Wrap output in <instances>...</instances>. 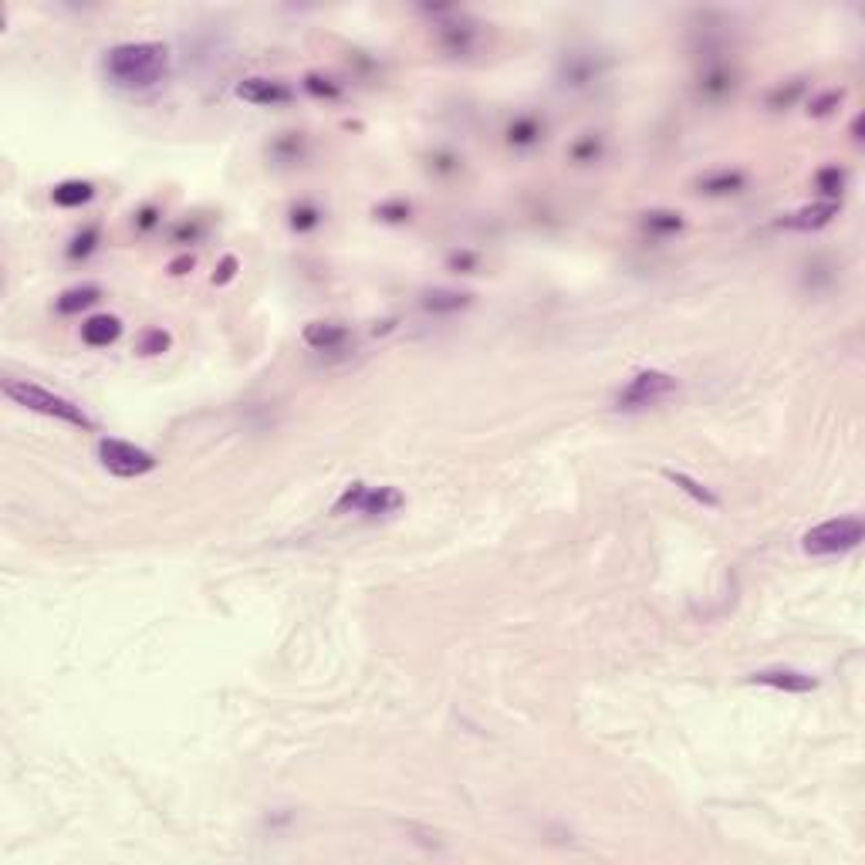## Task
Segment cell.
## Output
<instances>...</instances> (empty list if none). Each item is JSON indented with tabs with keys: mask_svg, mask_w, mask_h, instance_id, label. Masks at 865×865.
<instances>
[{
	"mask_svg": "<svg viewBox=\"0 0 865 865\" xmlns=\"http://www.w3.org/2000/svg\"><path fill=\"white\" fill-rule=\"evenodd\" d=\"M410 203H402V200H396V203H382V207H376V217H382V220H392V223H402V220H410Z\"/></svg>",
	"mask_w": 865,
	"mask_h": 865,
	"instance_id": "cell-31",
	"label": "cell"
},
{
	"mask_svg": "<svg viewBox=\"0 0 865 865\" xmlns=\"http://www.w3.org/2000/svg\"><path fill=\"white\" fill-rule=\"evenodd\" d=\"M366 487L368 484H362V480L348 484V487L342 490V497L335 500L332 514H358V504H362V497H366Z\"/></svg>",
	"mask_w": 865,
	"mask_h": 865,
	"instance_id": "cell-27",
	"label": "cell"
},
{
	"mask_svg": "<svg viewBox=\"0 0 865 865\" xmlns=\"http://www.w3.org/2000/svg\"><path fill=\"white\" fill-rule=\"evenodd\" d=\"M119 335H123V322L115 315H91L81 322V342L89 348H109L119 342Z\"/></svg>",
	"mask_w": 865,
	"mask_h": 865,
	"instance_id": "cell-13",
	"label": "cell"
},
{
	"mask_svg": "<svg viewBox=\"0 0 865 865\" xmlns=\"http://www.w3.org/2000/svg\"><path fill=\"white\" fill-rule=\"evenodd\" d=\"M450 267H456L460 274H470V267H477V254H454L450 257Z\"/></svg>",
	"mask_w": 865,
	"mask_h": 865,
	"instance_id": "cell-34",
	"label": "cell"
},
{
	"mask_svg": "<svg viewBox=\"0 0 865 865\" xmlns=\"http://www.w3.org/2000/svg\"><path fill=\"white\" fill-rule=\"evenodd\" d=\"M838 213H842V203L838 200H821V203H811V207H801V210L788 213V217L781 220V227H791V230H821V227H828Z\"/></svg>",
	"mask_w": 865,
	"mask_h": 865,
	"instance_id": "cell-10",
	"label": "cell"
},
{
	"mask_svg": "<svg viewBox=\"0 0 865 865\" xmlns=\"http://www.w3.org/2000/svg\"><path fill=\"white\" fill-rule=\"evenodd\" d=\"M842 99H845L842 89L821 91V95H815V99L808 101V115H815V119H821V115H832V112L842 105Z\"/></svg>",
	"mask_w": 865,
	"mask_h": 865,
	"instance_id": "cell-28",
	"label": "cell"
},
{
	"mask_svg": "<svg viewBox=\"0 0 865 865\" xmlns=\"http://www.w3.org/2000/svg\"><path fill=\"white\" fill-rule=\"evenodd\" d=\"M679 389V379L663 372V368H639L625 386L615 392V410L619 412H643L649 406H659Z\"/></svg>",
	"mask_w": 865,
	"mask_h": 865,
	"instance_id": "cell-4",
	"label": "cell"
},
{
	"mask_svg": "<svg viewBox=\"0 0 865 865\" xmlns=\"http://www.w3.org/2000/svg\"><path fill=\"white\" fill-rule=\"evenodd\" d=\"M99 460L112 477H123V480L145 477V474H153L155 466H159V460H155L149 450L129 443V440H119V436H101Z\"/></svg>",
	"mask_w": 865,
	"mask_h": 865,
	"instance_id": "cell-5",
	"label": "cell"
},
{
	"mask_svg": "<svg viewBox=\"0 0 865 865\" xmlns=\"http://www.w3.org/2000/svg\"><path fill=\"white\" fill-rule=\"evenodd\" d=\"M169 345H173V335H169L166 328H145V332L139 335L135 348H139V356L153 358V356H163Z\"/></svg>",
	"mask_w": 865,
	"mask_h": 865,
	"instance_id": "cell-25",
	"label": "cell"
},
{
	"mask_svg": "<svg viewBox=\"0 0 865 865\" xmlns=\"http://www.w3.org/2000/svg\"><path fill=\"white\" fill-rule=\"evenodd\" d=\"M639 227H643L649 237H673V233H679L687 227V220H683L679 210H646L643 217H639Z\"/></svg>",
	"mask_w": 865,
	"mask_h": 865,
	"instance_id": "cell-20",
	"label": "cell"
},
{
	"mask_svg": "<svg viewBox=\"0 0 865 865\" xmlns=\"http://www.w3.org/2000/svg\"><path fill=\"white\" fill-rule=\"evenodd\" d=\"M561 78H565L561 85H568V89H585V85H592L599 78V65H595L592 55H568Z\"/></svg>",
	"mask_w": 865,
	"mask_h": 865,
	"instance_id": "cell-19",
	"label": "cell"
},
{
	"mask_svg": "<svg viewBox=\"0 0 865 865\" xmlns=\"http://www.w3.org/2000/svg\"><path fill=\"white\" fill-rule=\"evenodd\" d=\"M304 91H311L315 99H338V85H335L332 78H325V75H304Z\"/></svg>",
	"mask_w": 865,
	"mask_h": 865,
	"instance_id": "cell-29",
	"label": "cell"
},
{
	"mask_svg": "<svg viewBox=\"0 0 865 865\" xmlns=\"http://www.w3.org/2000/svg\"><path fill=\"white\" fill-rule=\"evenodd\" d=\"M99 298H101L99 284H75V288H68V291H61V294H58L55 311H58V315H65V318H71V315L89 311Z\"/></svg>",
	"mask_w": 865,
	"mask_h": 865,
	"instance_id": "cell-16",
	"label": "cell"
},
{
	"mask_svg": "<svg viewBox=\"0 0 865 865\" xmlns=\"http://www.w3.org/2000/svg\"><path fill=\"white\" fill-rule=\"evenodd\" d=\"M155 217H159V210H155V207H143V210L135 213V227H139V230H153L155 223H159Z\"/></svg>",
	"mask_w": 865,
	"mask_h": 865,
	"instance_id": "cell-33",
	"label": "cell"
},
{
	"mask_svg": "<svg viewBox=\"0 0 865 865\" xmlns=\"http://www.w3.org/2000/svg\"><path fill=\"white\" fill-rule=\"evenodd\" d=\"M733 89H737V71H733L731 65L710 61V65L703 68V75H699V95L707 101H723L727 95H733Z\"/></svg>",
	"mask_w": 865,
	"mask_h": 865,
	"instance_id": "cell-11",
	"label": "cell"
},
{
	"mask_svg": "<svg viewBox=\"0 0 865 865\" xmlns=\"http://www.w3.org/2000/svg\"><path fill=\"white\" fill-rule=\"evenodd\" d=\"M406 504L402 490L396 487H366V497L358 504V514L362 518H389Z\"/></svg>",
	"mask_w": 865,
	"mask_h": 865,
	"instance_id": "cell-14",
	"label": "cell"
},
{
	"mask_svg": "<svg viewBox=\"0 0 865 865\" xmlns=\"http://www.w3.org/2000/svg\"><path fill=\"white\" fill-rule=\"evenodd\" d=\"M599 153H602V139H595L592 133L571 145V159H575V163H595Z\"/></svg>",
	"mask_w": 865,
	"mask_h": 865,
	"instance_id": "cell-30",
	"label": "cell"
},
{
	"mask_svg": "<svg viewBox=\"0 0 865 865\" xmlns=\"http://www.w3.org/2000/svg\"><path fill=\"white\" fill-rule=\"evenodd\" d=\"M322 220H325V213L315 207V203H308V200H301V203H294L291 207V230H298V233H311L315 227H322Z\"/></svg>",
	"mask_w": 865,
	"mask_h": 865,
	"instance_id": "cell-24",
	"label": "cell"
},
{
	"mask_svg": "<svg viewBox=\"0 0 865 865\" xmlns=\"http://www.w3.org/2000/svg\"><path fill=\"white\" fill-rule=\"evenodd\" d=\"M446 14H450V21L436 24V41H440V48L454 58L470 55L480 41V31H477L480 24L470 21L466 14H456V11H446Z\"/></svg>",
	"mask_w": 865,
	"mask_h": 865,
	"instance_id": "cell-6",
	"label": "cell"
},
{
	"mask_svg": "<svg viewBox=\"0 0 865 865\" xmlns=\"http://www.w3.org/2000/svg\"><path fill=\"white\" fill-rule=\"evenodd\" d=\"M470 301H474V294L470 291H456V288H432L426 291L420 298L422 311H430V315H456V311L470 308Z\"/></svg>",
	"mask_w": 865,
	"mask_h": 865,
	"instance_id": "cell-15",
	"label": "cell"
},
{
	"mask_svg": "<svg viewBox=\"0 0 865 865\" xmlns=\"http://www.w3.org/2000/svg\"><path fill=\"white\" fill-rule=\"evenodd\" d=\"M541 135H544V125L538 115H518V119L507 125V143L514 145V149H531V145L541 143Z\"/></svg>",
	"mask_w": 865,
	"mask_h": 865,
	"instance_id": "cell-21",
	"label": "cell"
},
{
	"mask_svg": "<svg viewBox=\"0 0 865 865\" xmlns=\"http://www.w3.org/2000/svg\"><path fill=\"white\" fill-rule=\"evenodd\" d=\"M95 197V183L89 179H65L51 189V203L61 207V210H75V207H85V203Z\"/></svg>",
	"mask_w": 865,
	"mask_h": 865,
	"instance_id": "cell-18",
	"label": "cell"
},
{
	"mask_svg": "<svg viewBox=\"0 0 865 865\" xmlns=\"http://www.w3.org/2000/svg\"><path fill=\"white\" fill-rule=\"evenodd\" d=\"M301 338H304V345L315 348V352H342L345 345H348V338H352V332H348L342 322H311L304 325Z\"/></svg>",
	"mask_w": 865,
	"mask_h": 865,
	"instance_id": "cell-9",
	"label": "cell"
},
{
	"mask_svg": "<svg viewBox=\"0 0 865 865\" xmlns=\"http://www.w3.org/2000/svg\"><path fill=\"white\" fill-rule=\"evenodd\" d=\"M4 396L17 406L31 412H41L48 420L68 422V426H78V430H95V420L81 410L78 402H71L68 396H58L51 389L37 386V382H27V379H4Z\"/></svg>",
	"mask_w": 865,
	"mask_h": 865,
	"instance_id": "cell-2",
	"label": "cell"
},
{
	"mask_svg": "<svg viewBox=\"0 0 865 865\" xmlns=\"http://www.w3.org/2000/svg\"><path fill=\"white\" fill-rule=\"evenodd\" d=\"M865 538V524L859 514H845V518H832V521L815 524L811 531L801 538V551L808 558H835L855 551Z\"/></svg>",
	"mask_w": 865,
	"mask_h": 865,
	"instance_id": "cell-3",
	"label": "cell"
},
{
	"mask_svg": "<svg viewBox=\"0 0 865 865\" xmlns=\"http://www.w3.org/2000/svg\"><path fill=\"white\" fill-rule=\"evenodd\" d=\"M189 267H193V257H189V254H187V257H176V261L169 264V274H187Z\"/></svg>",
	"mask_w": 865,
	"mask_h": 865,
	"instance_id": "cell-35",
	"label": "cell"
},
{
	"mask_svg": "<svg viewBox=\"0 0 865 865\" xmlns=\"http://www.w3.org/2000/svg\"><path fill=\"white\" fill-rule=\"evenodd\" d=\"M237 267H240V261H237L233 254H227L220 261V267L213 271V284H227V281H233L237 278Z\"/></svg>",
	"mask_w": 865,
	"mask_h": 865,
	"instance_id": "cell-32",
	"label": "cell"
},
{
	"mask_svg": "<svg viewBox=\"0 0 865 865\" xmlns=\"http://www.w3.org/2000/svg\"><path fill=\"white\" fill-rule=\"evenodd\" d=\"M808 91V78H791V81H781V85H774V89L767 91V109H791L795 101L801 99Z\"/></svg>",
	"mask_w": 865,
	"mask_h": 865,
	"instance_id": "cell-23",
	"label": "cell"
},
{
	"mask_svg": "<svg viewBox=\"0 0 865 865\" xmlns=\"http://www.w3.org/2000/svg\"><path fill=\"white\" fill-rule=\"evenodd\" d=\"M95 247H99V227H95V223H89L85 230L71 237V244H68V257H71V261H78V257H89Z\"/></svg>",
	"mask_w": 865,
	"mask_h": 865,
	"instance_id": "cell-26",
	"label": "cell"
},
{
	"mask_svg": "<svg viewBox=\"0 0 865 865\" xmlns=\"http://www.w3.org/2000/svg\"><path fill=\"white\" fill-rule=\"evenodd\" d=\"M743 187H747L743 169H713V173H703V176L693 179V189L703 193V197H731V193H741Z\"/></svg>",
	"mask_w": 865,
	"mask_h": 865,
	"instance_id": "cell-12",
	"label": "cell"
},
{
	"mask_svg": "<svg viewBox=\"0 0 865 865\" xmlns=\"http://www.w3.org/2000/svg\"><path fill=\"white\" fill-rule=\"evenodd\" d=\"M237 99L251 101V105H261V109H278V105H288L294 99V89L281 78H244L237 85Z\"/></svg>",
	"mask_w": 865,
	"mask_h": 865,
	"instance_id": "cell-7",
	"label": "cell"
},
{
	"mask_svg": "<svg viewBox=\"0 0 865 865\" xmlns=\"http://www.w3.org/2000/svg\"><path fill=\"white\" fill-rule=\"evenodd\" d=\"M747 683L767 689H781V693H811L818 689V679L801 673V669H791V666H771V669H757L747 677Z\"/></svg>",
	"mask_w": 865,
	"mask_h": 865,
	"instance_id": "cell-8",
	"label": "cell"
},
{
	"mask_svg": "<svg viewBox=\"0 0 865 865\" xmlns=\"http://www.w3.org/2000/svg\"><path fill=\"white\" fill-rule=\"evenodd\" d=\"M663 477L669 480V484H673L677 490H683L687 497H693L697 504H703V507H710V510L721 507V497H717V494H713V490L707 487L703 480L689 477V474H683V470H669V466L663 470Z\"/></svg>",
	"mask_w": 865,
	"mask_h": 865,
	"instance_id": "cell-17",
	"label": "cell"
},
{
	"mask_svg": "<svg viewBox=\"0 0 865 865\" xmlns=\"http://www.w3.org/2000/svg\"><path fill=\"white\" fill-rule=\"evenodd\" d=\"M101 71L115 89L145 91L169 75V48L159 41H125L105 51Z\"/></svg>",
	"mask_w": 865,
	"mask_h": 865,
	"instance_id": "cell-1",
	"label": "cell"
},
{
	"mask_svg": "<svg viewBox=\"0 0 865 865\" xmlns=\"http://www.w3.org/2000/svg\"><path fill=\"white\" fill-rule=\"evenodd\" d=\"M845 187H849V169L842 166H821L818 173H815V189L821 193V200H838L845 193Z\"/></svg>",
	"mask_w": 865,
	"mask_h": 865,
	"instance_id": "cell-22",
	"label": "cell"
}]
</instances>
